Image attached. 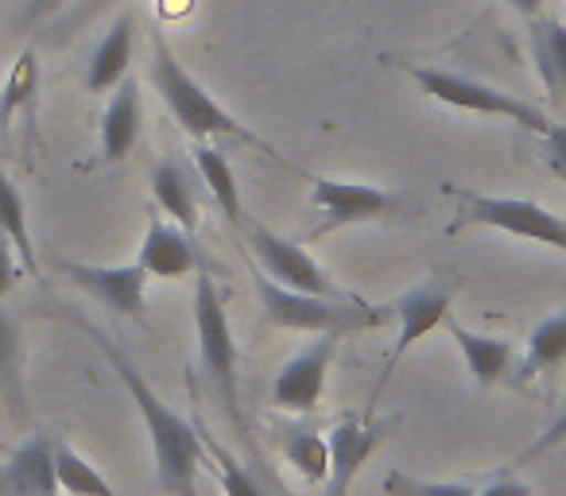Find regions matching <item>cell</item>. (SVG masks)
<instances>
[{
  "label": "cell",
  "mask_w": 566,
  "mask_h": 496,
  "mask_svg": "<svg viewBox=\"0 0 566 496\" xmlns=\"http://www.w3.org/2000/svg\"><path fill=\"white\" fill-rule=\"evenodd\" d=\"M82 330L94 338V346L105 353V361L113 365V372L125 384L128 400L140 411V423L148 431V446H151V462H156V481L167 496H198V465H202L206 450H202V431L198 423L182 419L179 411H171L159 400L156 388L144 380V372L133 365V357L117 346L105 330H97L94 323H82Z\"/></svg>",
  "instance_id": "1"
},
{
  "label": "cell",
  "mask_w": 566,
  "mask_h": 496,
  "mask_svg": "<svg viewBox=\"0 0 566 496\" xmlns=\"http://www.w3.org/2000/svg\"><path fill=\"white\" fill-rule=\"evenodd\" d=\"M151 82H156V94L164 97L167 113L175 117V125L190 136V140H210V136H233L241 144H252L264 156H272L264 140L252 133L249 125L233 117L229 109H221L206 86L187 71V66L175 59L171 43H167L164 32H151Z\"/></svg>",
  "instance_id": "2"
},
{
  "label": "cell",
  "mask_w": 566,
  "mask_h": 496,
  "mask_svg": "<svg viewBox=\"0 0 566 496\" xmlns=\"http://www.w3.org/2000/svg\"><path fill=\"white\" fill-rule=\"evenodd\" d=\"M256 295L260 307H264V318L280 330H295V334H365V330H380V326L392 323V307H369V303L354 299V295H342V299H331V295H303L292 292V287L275 284L272 276L256 272Z\"/></svg>",
  "instance_id": "3"
},
{
  "label": "cell",
  "mask_w": 566,
  "mask_h": 496,
  "mask_svg": "<svg viewBox=\"0 0 566 496\" xmlns=\"http://www.w3.org/2000/svg\"><path fill=\"white\" fill-rule=\"evenodd\" d=\"M195 334H198V357L226 408L229 423L241 434H249V419L241 411V380H237V341L229 326L221 292L213 287V276L206 268L195 272Z\"/></svg>",
  "instance_id": "4"
},
{
  "label": "cell",
  "mask_w": 566,
  "mask_h": 496,
  "mask_svg": "<svg viewBox=\"0 0 566 496\" xmlns=\"http://www.w3.org/2000/svg\"><path fill=\"white\" fill-rule=\"evenodd\" d=\"M411 78L419 82V89H423V94H431L434 102L450 105V109L481 113V117H501V120H512V125L527 128V133H539V136L551 128V120L543 117L539 105L524 102V97L509 94V89L489 86V82L439 71V66H416V71H411Z\"/></svg>",
  "instance_id": "5"
},
{
  "label": "cell",
  "mask_w": 566,
  "mask_h": 496,
  "mask_svg": "<svg viewBox=\"0 0 566 496\" xmlns=\"http://www.w3.org/2000/svg\"><path fill=\"white\" fill-rule=\"evenodd\" d=\"M450 194L458 198V225L496 229V233L524 236V241H539L547 249L566 253V221L551 213L547 205L532 202V198L473 194L462 187H450Z\"/></svg>",
  "instance_id": "6"
},
{
  "label": "cell",
  "mask_w": 566,
  "mask_h": 496,
  "mask_svg": "<svg viewBox=\"0 0 566 496\" xmlns=\"http://www.w3.org/2000/svg\"><path fill=\"white\" fill-rule=\"evenodd\" d=\"M311 205L318 210V225L311 236H326L334 229L369 225V221H388L411 213L408 194H396L385 187H365V182H342V179H315L311 182Z\"/></svg>",
  "instance_id": "7"
},
{
  "label": "cell",
  "mask_w": 566,
  "mask_h": 496,
  "mask_svg": "<svg viewBox=\"0 0 566 496\" xmlns=\"http://www.w3.org/2000/svg\"><path fill=\"white\" fill-rule=\"evenodd\" d=\"M400 426L396 415H377V411H354L331 431V477H326V496H349L357 473L369 465V457L388 442V434Z\"/></svg>",
  "instance_id": "8"
},
{
  "label": "cell",
  "mask_w": 566,
  "mask_h": 496,
  "mask_svg": "<svg viewBox=\"0 0 566 496\" xmlns=\"http://www.w3.org/2000/svg\"><path fill=\"white\" fill-rule=\"evenodd\" d=\"M249 244H252V256L260 261V272L272 276L275 284L292 287V292H303V295H331V299L346 295L307 249H300V244L287 241V236L272 233L268 225H252Z\"/></svg>",
  "instance_id": "9"
},
{
  "label": "cell",
  "mask_w": 566,
  "mask_h": 496,
  "mask_svg": "<svg viewBox=\"0 0 566 496\" xmlns=\"http://www.w3.org/2000/svg\"><path fill=\"white\" fill-rule=\"evenodd\" d=\"M59 272L71 279L78 292H86L102 310L117 318H136L144 323V287L148 272L140 264H82V261H59Z\"/></svg>",
  "instance_id": "10"
},
{
  "label": "cell",
  "mask_w": 566,
  "mask_h": 496,
  "mask_svg": "<svg viewBox=\"0 0 566 496\" xmlns=\"http://www.w3.org/2000/svg\"><path fill=\"white\" fill-rule=\"evenodd\" d=\"M338 334H318L307 349L292 357L275 372L272 384V403L280 411H295V415H311V411L323 403L326 395V377H331V365L338 357Z\"/></svg>",
  "instance_id": "11"
},
{
  "label": "cell",
  "mask_w": 566,
  "mask_h": 496,
  "mask_svg": "<svg viewBox=\"0 0 566 496\" xmlns=\"http://www.w3.org/2000/svg\"><path fill=\"white\" fill-rule=\"evenodd\" d=\"M450 307H454V287L442 284V279H427V284H416L411 292H403L400 299L392 303L396 346H392V357H388V365H385V380H380V388L392 380L400 357L408 353L416 341H423L431 330L447 326ZM380 388H377V392H380Z\"/></svg>",
  "instance_id": "12"
},
{
  "label": "cell",
  "mask_w": 566,
  "mask_h": 496,
  "mask_svg": "<svg viewBox=\"0 0 566 496\" xmlns=\"http://www.w3.org/2000/svg\"><path fill=\"white\" fill-rule=\"evenodd\" d=\"M140 264L151 279H182L190 272L202 268V253H198L195 233H187L175 221H148V233L140 241Z\"/></svg>",
  "instance_id": "13"
},
{
  "label": "cell",
  "mask_w": 566,
  "mask_h": 496,
  "mask_svg": "<svg viewBox=\"0 0 566 496\" xmlns=\"http://www.w3.org/2000/svg\"><path fill=\"white\" fill-rule=\"evenodd\" d=\"M55 473V442L48 434H32L12 450V457L0 465V496H59Z\"/></svg>",
  "instance_id": "14"
},
{
  "label": "cell",
  "mask_w": 566,
  "mask_h": 496,
  "mask_svg": "<svg viewBox=\"0 0 566 496\" xmlns=\"http://www.w3.org/2000/svg\"><path fill=\"white\" fill-rule=\"evenodd\" d=\"M447 334L454 338L458 353H462L465 369H470L473 384L478 388H496L512 369V341L509 338H496V334H478V330H465L462 323H454V315L447 318Z\"/></svg>",
  "instance_id": "15"
},
{
  "label": "cell",
  "mask_w": 566,
  "mask_h": 496,
  "mask_svg": "<svg viewBox=\"0 0 566 496\" xmlns=\"http://www.w3.org/2000/svg\"><path fill=\"white\" fill-rule=\"evenodd\" d=\"M133 32H136V17L133 12H117V20L109 24V32L97 40L94 55L86 66V89L90 94H105V89H117L128 74L133 63Z\"/></svg>",
  "instance_id": "16"
},
{
  "label": "cell",
  "mask_w": 566,
  "mask_h": 496,
  "mask_svg": "<svg viewBox=\"0 0 566 496\" xmlns=\"http://www.w3.org/2000/svg\"><path fill=\"white\" fill-rule=\"evenodd\" d=\"M136 140H140V89L136 82H120L113 89L109 105H105L102 117V156L109 163H120V159L133 156Z\"/></svg>",
  "instance_id": "17"
},
{
  "label": "cell",
  "mask_w": 566,
  "mask_h": 496,
  "mask_svg": "<svg viewBox=\"0 0 566 496\" xmlns=\"http://www.w3.org/2000/svg\"><path fill=\"white\" fill-rule=\"evenodd\" d=\"M151 194H156L159 210H164L175 225H182L187 233H198L202 210H198L195 179H190L182 159H164V163L151 167Z\"/></svg>",
  "instance_id": "18"
},
{
  "label": "cell",
  "mask_w": 566,
  "mask_h": 496,
  "mask_svg": "<svg viewBox=\"0 0 566 496\" xmlns=\"http://www.w3.org/2000/svg\"><path fill=\"white\" fill-rule=\"evenodd\" d=\"M190 159H195L198 179L206 182V190H210L213 202H218L221 218H226L229 225L241 229L244 202H241V187H237V175H233V163H229V156L213 148L210 140H195V151H190Z\"/></svg>",
  "instance_id": "19"
},
{
  "label": "cell",
  "mask_w": 566,
  "mask_h": 496,
  "mask_svg": "<svg viewBox=\"0 0 566 496\" xmlns=\"http://www.w3.org/2000/svg\"><path fill=\"white\" fill-rule=\"evenodd\" d=\"M532 59L551 102L566 97V24L563 20H532Z\"/></svg>",
  "instance_id": "20"
},
{
  "label": "cell",
  "mask_w": 566,
  "mask_h": 496,
  "mask_svg": "<svg viewBox=\"0 0 566 496\" xmlns=\"http://www.w3.org/2000/svg\"><path fill=\"white\" fill-rule=\"evenodd\" d=\"M0 395L9 403L12 419H28V384H24V346H20V326L9 310L0 307Z\"/></svg>",
  "instance_id": "21"
},
{
  "label": "cell",
  "mask_w": 566,
  "mask_h": 496,
  "mask_svg": "<svg viewBox=\"0 0 566 496\" xmlns=\"http://www.w3.org/2000/svg\"><path fill=\"white\" fill-rule=\"evenodd\" d=\"M566 365V307L547 315L539 326L532 330L524 349V372L535 377V372H555Z\"/></svg>",
  "instance_id": "22"
},
{
  "label": "cell",
  "mask_w": 566,
  "mask_h": 496,
  "mask_svg": "<svg viewBox=\"0 0 566 496\" xmlns=\"http://www.w3.org/2000/svg\"><path fill=\"white\" fill-rule=\"evenodd\" d=\"M283 457H287V465H292L307 485H326V477H331V442L318 431H307V426L287 431V439H283Z\"/></svg>",
  "instance_id": "23"
},
{
  "label": "cell",
  "mask_w": 566,
  "mask_h": 496,
  "mask_svg": "<svg viewBox=\"0 0 566 496\" xmlns=\"http://www.w3.org/2000/svg\"><path fill=\"white\" fill-rule=\"evenodd\" d=\"M0 229L17 244L24 268L28 272L40 268V256H35V244H32V225H28V205H24V198H20L17 182L4 175V167H0Z\"/></svg>",
  "instance_id": "24"
},
{
  "label": "cell",
  "mask_w": 566,
  "mask_h": 496,
  "mask_svg": "<svg viewBox=\"0 0 566 496\" xmlns=\"http://www.w3.org/2000/svg\"><path fill=\"white\" fill-rule=\"evenodd\" d=\"M55 473H59V488L66 496H120L102 477V469L90 457H82L74 446H55Z\"/></svg>",
  "instance_id": "25"
},
{
  "label": "cell",
  "mask_w": 566,
  "mask_h": 496,
  "mask_svg": "<svg viewBox=\"0 0 566 496\" xmlns=\"http://www.w3.org/2000/svg\"><path fill=\"white\" fill-rule=\"evenodd\" d=\"M35 89H40V59H35V51H24L12 66L4 89H0V128L9 125L20 109H32Z\"/></svg>",
  "instance_id": "26"
},
{
  "label": "cell",
  "mask_w": 566,
  "mask_h": 496,
  "mask_svg": "<svg viewBox=\"0 0 566 496\" xmlns=\"http://www.w3.org/2000/svg\"><path fill=\"white\" fill-rule=\"evenodd\" d=\"M202 431V450H206V457H210V465H213V473H218V485H221V493L226 496H264L260 493V485L252 481V473L244 469L241 462H237L233 454H229L226 446H221L218 439H213L206 426H198Z\"/></svg>",
  "instance_id": "27"
},
{
  "label": "cell",
  "mask_w": 566,
  "mask_h": 496,
  "mask_svg": "<svg viewBox=\"0 0 566 496\" xmlns=\"http://www.w3.org/2000/svg\"><path fill=\"white\" fill-rule=\"evenodd\" d=\"M385 493L388 496H478V488L462 485V481H423L392 469L385 477Z\"/></svg>",
  "instance_id": "28"
},
{
  "label": "cell",
  "mask_w": 566,
  "mask_h": 496,
  "mask_svg": "<svg viewBox=\"0 0 566 496\" xmlns=\"http://www.w3.org/2000/svg\"><path fill=\"white\" fill-rule=\"evenodd\" d=\"M20 279H24V261H20L17 244L9 241V233L0 229V299H9L20 287Z\"/></svg>",
  "instance_id": "29"
},
{
  "label": "cell",
  "mask_w": 566,
  "mask_h": 496,
  "mask_svg": "<svg viewBox=\"0 0 566 496\" xmlns=\"http://www.w3.org/2000/svg\"><path fill=\"white\" fill-rule=\"evenodd\" d=\"M543 163L555 179L566 182V125L551 120V128L543 133Z\"/></svg>",
  "instance_id": "30"
},
{
  "label": "cell",
  "mask_w": 566,
  "mask_h": 496,
  "mask_svg": "<svg viewBox=\"0 0 566 496\" xmlns=\"http://www.w3.org/2000/svg\"><path fill=\"white\" fill-rule=\"evenodd\" d=\"M566 442V408L558 411L555 419L547 423V431L539 434V439L532 442V446L524 450V462H532V457H543V454H551V450H558Z\"/></svg>",
  "instance_id": "31"
},
{
  "label": "cell",
  "mask_w": 566,
  "mask_h": 496,
  "mask_svg": "<svg viewBox=\"0 0 566 496\" xmlns=\"http://www.w3.org/2000/svg\"><path fill=\"white\" fill-rule=\"evenodd\" d=\"M478 496H532V485H524L520 477H501L493 485H485Z\"/></svg>",
  "instance_id": "32"
},
{
  "label": "cell",
  "mask_w": 566,
  "mask_h": 496,
  "mask_svg": "<svg viewBox=\"0 0 566 496\" xmlns=\"http://www.w3.org/2000/svg\"><path fill=\"white\" fill-rule=\"evenodd\" d=\"M509 4H512L516 12H524V17H535V12L543 9V0H509Z\"/></svg>",
  "instance_id": "33"
},
{
  "label": "cell",
  "mask_w": 566,
  "mask_h": 496,
  "mask_svg": "<svg viewBox=\"0 0 566 496\" xmlns=\"http://www.w3.org/2000/svg\"><path fill=\"white\" fill-rule=\"evenodd\" d=\"M55 4H59V0H32V4H28V17H43V12H51V9H55Z\"/></svg>",
  "instance_id": "34"
},
{
  "label": "cell",
  "mask_w": 566,
  "mask_h": 496,
  "mask_svg": "<svg viewBox=\"0 0 566 496\" xmlns=\"http://www.w3.org/2000/svg\"><path fill=\"white\" fill-rule=\"evenodd\" d=\"M97 4H109V0H90V9H97Z\"/></svg>",
  "instance_id": "35"
}]
</instances>
